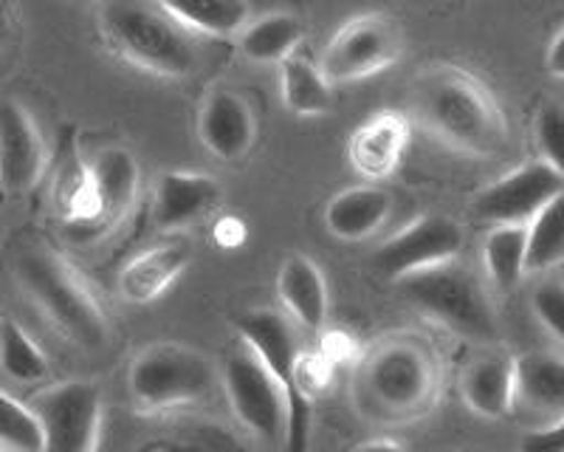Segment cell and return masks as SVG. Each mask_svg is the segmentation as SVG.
<instances>
[{
    "label": "cell",
    "mask_w": 564,
    "mask_h": 452,
    "mask_svg": "<svg viewBox=\"0 0 564 452\" xmlns=\"http://www.w3.org/2000/svg\"><path fill=\"white\" fill-rule=\"evenodd\" d=\"M415 119L437 142L475 159H494L508 144V125L491 90L455 65H432L412 85Z\"/></svg>",
    "instance_id": "obj_1"
},
{
    "label": "cell",
    "mask_w": 564,
    "mask_h": 452,
    "mask_svg": "<svg viewBox=\"0 0 564 452\" xmlns=\"http://www.w3.org/2000/svg\"><path fill=\"white\" fill-rule=\"evenodd\" d=\"M441 394V368L432 345L417 334H390L359 359L352 399L381 424H406L430 413Z\"/></svg>",
    "instance_id": "obj_2"
},
{
    "label": "cell",
    "mask_w": 564,
    "mask_h": 452,
    "mask_svg": "<svg viewBox=\"0 0 564 452\" xmlns=\"http://www.w3.org/2000/svg\"><path fill=\"white\" fill-rule=\"evenodd\" d=\"M14 278L68 343L90 351L108 343L102 305L63 255L48 246H23L14 258Z\"/></svg>",
    "instance_id": "obj_3"
},
{
    "label": "cell",
    "mask_w": 564,
    "mask_h": 452,
    "mask_svg": "<svg viewBox=\"0 0 564 452\" xmlns=\"http://www.w3.org/2000/svg\"><path fill=\"white\" fill-rule=\"evenodd\" d=\"M99 29L116 54L155 77H189L198 49L161 3H102Z\"/></svg>",
    "instance_id": "obj_4"
},
{
    "label": "cell",
    "mask_w": 564,
    "mask_h": 452,
    "mask_svg": "<svg viewBox=\"0 0 564 452\" xmlns=\"http://www.w3.org/2000/svg\"><path fill=\"white\" fill-rule=\"evenodd\" d=\"M215 388V368L198 348L153 343L133 356L128 390L141 413L159 416L204 401Z\"/></svg>",
    "instance_id": "obj_5"
},
{
    "label": "cell",
    "mask_w": 564,
    "mask_h": 452,
    "mask_svg": "<svg viewBox=\"0 0 564 452\" xmlns=\"http://www.w3.org/2000/svg\"><path fill=\"white\" fill-rule=\"evenodd\" d=\"M235 331H238L240 343L249 345L263 359V365L280 381L282 394H285V407H289L285 450L305 452L311 439V405L314 401L302 394L300 365L305 351H302L296 325L282 311L254 309L235 320Z\"/></svg>",
    "instance_id": "obj_6"
},
{
    "label": "cell",
    "mask_w": 564,
    "mask_h": 452,
    "mask_svg": "<svg viewBox=\"0 0 564 452\" xmlns=\"http://www.w3.org/2000/svg\"><path fill=\"white\" fill-rule=\"evenodd\" d=\"M398 289L417 311L430 314L435 323L460 334L471 343H494L500 336L497 314L480 280L457 263L437 266L401 280Z\"/></svg>",
    "instance_id": "obj_7"
},
{
    "label": "cell",
    "mask_w": 564,
    "mask_h": 452,
    "mask_svg": "<svg viewBox=\"0 0 564 452\" xmlns=\"http://www.w3.org/2000/svg\"><path fill=\"white\" fill-rule=\"evenodd\" d=\"M224 390L231 413L246 433L269 444L280 439L285 441V424H289L285 394L249 345L238 343V348H231V354L226 356Z\"/></svg>",
    "instance_id": "obj_8"
},
{
    "label": "cell",
    "mask_w": 564,
    "mask_h": 452,
    "mask_svg": "<svg viewBox=\"0 0 564 452\" xmlns=\"http://www.w3.org/2000/svg\"><path fill=\"white\" fill-rule=\"evenodd\" d=\"M43 424V452H99L105 430V396L97 381L70 379L34 399Z\"/></svg>",
    "instance_id": "obj_9"
},
{
    "label": "cell",
    "mask_w": 564,
    "mask_h": 452,
    "mask_svg": "<svg viewBox=\"0 0 564 452\" xmlns=\"http://www.w3.org/2000/svg\"><path fill=\"white\" fill-rule=\"evenodd\" d=\"M404 52V32L392 14L370 12L347 20L322 54L327 83H359L384 72Z\"/></svg>",
    "instance_id": "obj_10"
},
{
    "label": "cell",
    "mask_w": 564,
    "mask_h": 452,
    "mask_svg": "<svg viewBox=\"0 0 564 452\" xmlns=\"http://www.w3.org/2000/svg\"><path fill=\"white\" fill-rule=\"evenodd\" d=\"M460 249L463 226L455 218H449V215H421L376 249L372 266L392 283H401V280L421 275V271L455 263Z\"/></svg>",
    "instance_id": "obj_11"
},
{
    "label": "cell",
    "mask_w": 564,
    "mask_h": 452,
    "mask_svg": "<svg viewBox=\"0 0 564 452\" xmlns=\"http://www.w3.org/2000/svg\"><path fill=\"white\" fill-rule=\"evenodd\" d=\"M564 193V179L545 162H528L480 190L475 215L494 226H528L556 195Z\"/></svg>",
    "instance_id": "obj_12"
},
{
    "label": "cell",
    "mask_w": 564,
    "mask_h": 452,
    "mask_svg": "<svg viewBox=\"0 0 564 452\" xmlns=\"http://www.w3.org/2000/svg\"><path fill=\"white\" fill-rule=\"evenodd\" d=\"M45 142L32 114L14 99H0V187L20 195L43 179Z\"/></svg>",
    "instance_id": "obj_13"
},
{
    "label": "cell",
    "mask_w": 564,
    "mask_h": 452,
    "mask_svg": "<svg viewBox=\"0 0 564 452\" xmlns=\"http://www.w3.org/2000/svg\"><path fill=\"white\" fill-rule=\"evenodd\" d=\"M198 136L220 162H240L257 139L254 110L238 90L215 88L200 105Z\"/></svg>",
    "instance_id": "obj_14"
},
{
    "label": "cell",
    "mask_w": 564,
    "mask_h": 452,
    "mask_svg": "<svg viewBox=\"0 0 564 452\" xmlns=\"http://www.w3.org/2000/svg\"><path fill=\"white\" fill-rule=\"evenodd\" d=\"M224 190L212 175L170 170L159 175L153 195V224L159 229H178L200 220L220 207Z\"/></svg>",
    "instance_id": "obj_15"
},
{
    "label": "cell",
    "mask_w": 564,
    "mask_h": 452,
    "mask_svg": "<svg viewBox=\"0 0 564 452\" xmlns=\"http://www.w3.org/2000/svg\"><path fill=\"white\" fill-rule=\"evenodd\" d=\"M90 179H94V190H97V204H99V218H97V233H110L113 226L122 224L130 215L139 195V181L141 170L133 153L124 148H105L99 150L88 162Z\"/></svg>",
    "instance_id": "obj_16"
},
{
    "label": "cell",
    "mask_w": 564,
    "mask_h": 452,
    "mask_svg": "<svg viewBox=\"0 0 564 452\" xmlns=\"http://www.w3.org/2000/svg\"><path fill=\"white\" fill-rule=\"evenodd\" d=\"M406 144H410V122L395 110H384L356 128L347 144V155L361 179L381 181L398 168Z\"/></svg>",
    "instance_id": "obj_17"
},
{
    "label": "cell",
    "mask_w": 564,
    "mask_h": 452,
    "mask_svg": "<svg viewBox=\"0 0 564 452\" xmlns=\"http://www.w3.org/2000/svg\"><path fill=\"white\" fill-rule=\"evenodd\" d=\"M189 260H193L189 240H167V244L150 246L122 269L119 294L135 305L153 303L181 278Z\"/></svg>",
    "instance_id": "obj_18"
},
{
    "label": "cell",
    "mask_w": 564,
    "mask_h": 452,
    "mask_svg": "<svg viewBox=\"0 0 564 452\" xmlns=\"http://www.w3.org/2000/svg\"><path fill=\"white\" fill-rule=\"evenodd\" d=\"M463 405L475 416L500 421L517 407V368L506 354H488L475 359L460 376Z\"/></svg>",
    "instance_id": "obj_19"
},
{
    "label": "cell",
    "mask_w": 564,
    "mask_h": 452,
    "mask_svg": "<svg viewBox=\"0 0 564 452\" xmlns=\"http://www.w3.org/2000/svg\"><path fill=\"white\" fill-rule=\"evenodd\" d=\"M517 407L556 424L564 419V356L533 351L513 359Z\"/></svg>",
    "instance_id": "obj_20"
},
{
    "label": "cell",
    "mask_w": 564,
    "mask_h": 452,
    "mask_svg": "<svg viewBox=\"0 0 564 452\" xmlns=\"http://www.w3.org/2000/svg\"><path fill=\"white\" fill-rule=\"evenodd\" d=\"M392 195L379 184H359V187L341 190L327 201L325 226L327 233L339 240L359 244L376 235L390 218Z\"/></svg>",
    "instance_id": "obj_21"
},
{
    "label": "cell",
    "mask_w": 564,
    "mask_h": 452,
    "mask_svg": "<svg viewBox=\"0 0 564 452\" xmlns=\"http://www.w3.org/2000/svg\"><path fill=\"white\" fill-rule=\"evenodd\" d=\"M276 294L296 329L322 331L327 320V286L314 260L305 255H291L276 278Z\"/></svg>",
    "instance_id": "obj_22"
},
{
    "label": "cell",
    "mask_w": 564,
    "mask_h": 452,
    "mask_svg": "<svg viewBox=\"0 0 564 452\" xmlns=\"http://www.w3.org/2000/svg\"><path fill=\"white\" fill-rule=\"evenodd\" d=\"M170 18L189 34L206 37H231L249 26V3L243 0H164Z\"/></svg>",
    "instance_id": "obj_23"
},
{
    "label": "cell",
    "mask_w": 564,
    "mask_h": 452,
    "mask_svg": "<svg viewBox=\"0 0 564 452\" xmlns=\"http://www.w3.org/2000/svg\"><path fill=\"white\" fill-rule=\"evenodd\" d=\"M302 43V23L291 12H271L257 18L240 34V54L251 63L282 65Z\"/></svg>",
    "instance_id": "obj_24"
},
{
    "label": "cell",
    "mask_w": 564,
    "mask_h": 452,
    "mask_svg": "<svg viewBox=\"0 0 564 452\" xmlns=\"http://www.w3.org/2000/svg\"><path fill=\"white\" fill-rule=\"evenodd\" d=\"M280 88L282 103L296 117H325L334 105L330 83L322 68L302 54H294L280 65Z\"/></svg>",
    "instance_id": "obj_25"
},
{
    "label": "cell",
    "mask_w": 564,
    "mask_h": 452,
    "mask_svg": "<svg viewBox=\"0 0 564 452\" xmlns=\"http://www.w3.org/2000/svg\"><path fill=\"white\" fill-rule=\"evenodd\" d=\"M482 266L497 289H517L528 271V226H491L482 244Z\"/></svg>",
    "instance_id": "obj_26"
},
{
    "label": "cell",
    "mask_w": 564,
    "mask_h": 452,
    "mask_svg": "<svg viewBox=\"0 0 564 452\" xmlns=\"http://www.w3.org/2000/svg\"><path fill=\"white\" fill-rule=\"evenodd\" d=\"M0 370L18 385H37L48 376V356L12 316H0Z\"/></svg>",
    "instance_id": "obj_27"
},
{
    "label": "cell",
    "mask_w": 564,
    "mask_h": 452,
    "mask_svg": "<svg viewBox=\"0 0 564 452\" xmlns=\"http://www.w3.org/2000/svg\"><path fill=\"white\" fill-rule=\"evenodd\" d=\"M130 452H246L218 424H173L144 435Z\"/></svg>",
    "instance_id": "obj_28"
},
{
    "label": "cell",
    "mask_w": 564,
    "mask_h": 452,
    "mask_svg": "<svg viewBox=\"0 0 564 452\" xmlns=\"http://www.w3.org/2000/svg\"><path fill=\"white\" fill-rule=\"evenodd\" d=\"M564 263V193L528 224V271Z\"/></svg>",
    "instance_id": "obj_29"
},
{
    "label": "cell",
    "mask_w": 564,
    "mask_h": 452,
    "mask_svg": "<svg viewBox=\"0 0 564 452\" xmlns=\"http://www.w3.org/2000/svg\"><path fill=\"white\" fill-rule=\"evenodd\" d=\"M45 435L34 407L0 388V452H43Z\"/></svg>",
    "instance_id": "obj_30"
},
{
    "label": "cell",
    "mask_w": 564,
    "mask_h": 452,
    "mask_svg": "<svg viewBox=\"0 0 564 452\" xmlns=\"http://www.w3.org/2000/svg\"><path fill=\"white\" fill-rule=\"evenodd\" d=\"M536 144L542 162L564 179V105L547 103L536 114Z\"/></svg>",
    "instance_id": "obj_31"
},
{
    "label": "cell",
    "mask_w": 564,
    "mask_h": 452,
    "mask_svg": "<svg viewBox=\"0 0 564 452\" xmlns=\"http://www.w3.org/2000/svg\"><path fill=\"white\" fill-rule=\"evenodd\" d=\"M533 314L556 340L564 343V280H545L533 289Z\"/></svg>",
    "instance_id": "obj_32"
},
{
    "label": "cell",
    "mask_w": 564,
    "mask_h": 452,
    "mask_svg": "<svg viewBox=\"0 0 564 452\" xmlns=\"http://www.w3.org/2000/svg\"><path fill=\"white\" fill-rule=\"evenodd\" d=\"M520 452H564V419L528 433L522 439Z\"/></svg>",
    "instance_id": "obj_33"
},
{
    "label": "cell",
    "mask_w": 564,
    "mask_h": 452,
    "mask_svg": "<svg viewBox=\"0 0 564 452\" xmlns=\"http://www.w3.org/2000/svg\"><path fill=\"white\" fill-rule=\"evenodd\" d=\"M547 68H551L553 77L564 79V29L553 37L551 49H547Z\"/></svg>",
    "instance_id": "obj_34"
},
{
    "label": "cell",
    "mask_w": 564,
    "mask_h": 452,
    "mask_svg": "<svg viewBox=\"0 0 564 452\" xmlns=\"http://www.w3.org/2000/svg\"><path fill=\"white\" fill-rule=\"evenodd\" d=\"M14 26H18V20H14V7L0 3V49L9 43V37L14 34Z\"/></svg>",
    "instance_id": "obj_35"
},
{
    "label": "cell",
    "mask_w": 564,
    "mask_h": 452,
    "mask_svg": "<svg viewBox=\"0 0 564 452\" xmlns=\"http://www.w3.org/2000/svg\"><path fill=\"white\" fill-rule=\"evenodd\" d=\"M352 452H406V446L398 444V441L392 439H370V441H361Z\"/></svg>",
    "instance_id": "obj_36"
}]
</instances>
